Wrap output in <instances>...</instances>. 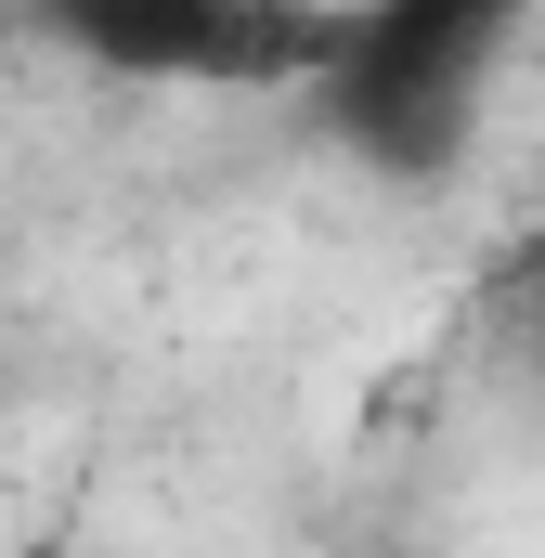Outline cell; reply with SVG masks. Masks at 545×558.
Listing matches in <instances>:
<instances>
[{"instance_id":"obj_1","label":"cell","mask_w":545,"mask_h":558,"mask_svg":"<svg viewBox=\"0 0 545 558\" xmlns=\"http://www.w3.org/2000/svg\"><path fill=\"white\" fill-rule=\"evenodd\" d=\"M494 52H507V13H481V0H377V13L338 26V65L312 78V118L351 143L364 169L428 182V169L468 156Z\"/></svg>"},{"instance_id":"obj_2","label":"cell","mask_w":545,"mask_h":558,"mask_svg":"<svg viewBox=\"0 0 545 558\" xmlns=\"http://www.w3.org/2000/svg\"><path fill=\"white\" fill-rule=\"evenodd\" d=\"M338 26L351 13H272V0H105V13H65V39L92 65L195 78V92H312L338 65Z\"/></svg>"}]
</instances>
